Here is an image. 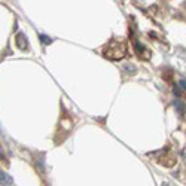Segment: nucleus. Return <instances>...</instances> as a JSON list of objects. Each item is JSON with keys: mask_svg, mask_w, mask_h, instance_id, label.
Returning a JSON list of instances; mask_svg holds the SVG:
<instances>
[{"mask_svg": "<svg viewBox=\"0 0 186 186\" xmlns=\"http://www.w3.org/2000/svg\"><path fill=\"white\" fill-rule=\"evenodd\" d=\"M125 55H127V46L121 40H112L107 45V48L104 49V57L109 60H113V61L124 58Z\"/></svg>", "mask_w": 186, "mask_h": 186, "instance_id": "obj_1", "label": "nucleus"}, {"mask_svg": "<svg viewBox=\"0 0 186 186\" xmlns=\"http://www.w3.org/2000/svg\"><path fill=\"white\" fill-rule=\"evenodd\" d=\"M0 182H2V185H12V183H14L12 177L9 176L6 171H2V173H0Z\"/></svg>", "mask_w": 186, "mask_h": 186, "instance_id": "obj_2", "label": "nucleus"}, {"mask_svg": "<svg viewBox=\"0 0 186 186\" xmlns=\"http://www.w3.org/2000/svg\"><path fill=\"white\" fill-rule=\"evenodd\" d=\"M17 45L21 48V49H26V48H27L26 36H24L23 33H18V36H17Z\"/></svg>", "mask_w": 186, "mask_h": 186, "instance_id": "obj_3", "label": "nucleus"}, {"mask_svg": "<svg viewBox=\"0 0 186 186\" xmlns=\"http://www.w3.org/2000/svg\"><path fill=\"white\" fill-rule=\"evenodd\" d=\"M39 37L42 39V42L45 43V45H49V43L52 42V39H51V37H48V36H45V34H39Z\"/></svg>", "mask_w": 186, "mask_h": 186, "instance_id": "obj_4", "label": "nucleus"}, {"mask_svg": "<svg viewBox=\"0 0 186 186\" xmlns=\"http://www.w3.org/2000/svg\"><path fill=\"white\" fill-rule=\"evenodd\" d=\"M174 104L177 106V109H179V112H180V113H183V112H185V106H183V104H180V101H179V100H174Z\"/></svg>", "mask_w": 186, "mask_h": 186, "instance_id": "obj_5", "label": "nucleus"}, {"mask_svg": "<svg viewBox=\"0 0 186 186\" xmlns=\"http://www.w3.org/2000/svg\"><path fill=\"white\" fill-rule=\"evenodd\" d=\"M179 86H180V88H182V89H186V81H185V79H183V81H180V82H179Z\"/></svg>", "mask_w": 186, "mask_h": 186, "instance_id": "obj_6", "label": "nucleus"}]
</instances>
